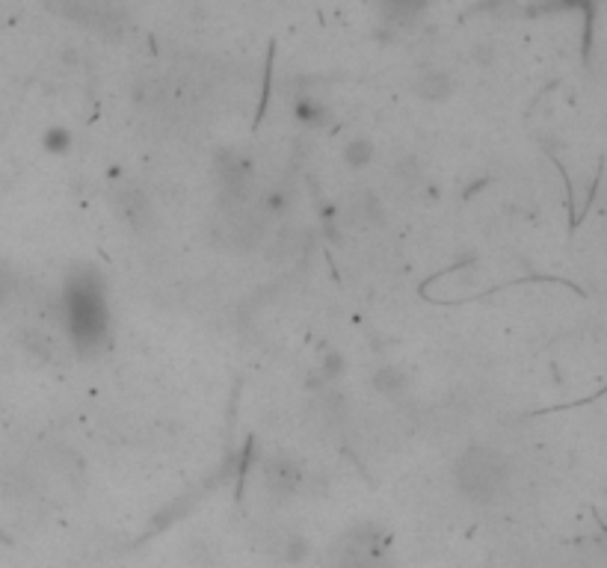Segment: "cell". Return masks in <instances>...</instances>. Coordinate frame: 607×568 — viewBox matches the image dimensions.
Here are the masks:
<instances>
[{"mask_svg": "<svg viewBox=\"0 0 607 568\" xmlns=\"http://www.w3.org/2000/svg\"><path fill=\"white\" fill-rule=\"evenodd\" d=\"M418 95H421V98H430V101L448 98V95H451V80H448L445 74H427V77L418 83Z\"/></svg>", "mask_w": 607, "mask_h": 568, "instance_id": "cell-5", "label": "cell"}, {"mask_svg": "<svg viewBox=\"0 0 607 568\" xmlns=\"http://www.w3.org/2000/svg\"><path fill=\"white\" fill-rule=\"evenodd\" d=\"M344 157H347V163H350V166H356V169H359V166H365V163L371 160V145H368L365 140H356L353 145H350V148H347V151H344Z\"/></svg>", "mask_w": 607, "mask_h": 568, "instance_id": "cell-7", "label": "cell"}, {"mask_svg": "<svg viewBox=\"0 0 607 568\" xmlns=\"http://www.w3.org/2000/svg\"><path fill=\"white\" fill-rule=\"evenodd\" d=\"M338 568H380L377 566V560L371 557V554H365V551H356V548H350L344 557H341V563Z\"/></svg>", "mask_w": 607, "mask_h": 568, "instance_id": "cell-6", "label": "cell"}, {"mask_svg": "<svg viewBox=\"0 0 607 568\" xmlns=\"http://www.w3.org/2000/svg\"><path fill=\"white\" fill-rule=\"evenodd\" d=\"M388 6H394V9H418V6H424L427 0H385Z\"/></svg>", "mask_w": 607, "mask_h": 568, "instance_id": "cell-10", "label": "cell"}, {"mask_svg": "<svg viewBox=\"0 0 607 568\" xmlns=\"http://www.w3.org/2000/svg\"><path fill=\"white\" fill-rule=\"evenodd\" d=\"M374 385H377V391L385 394V397H397V394L406 388V376H403L400 367H382L380 373L374 376Z\"/></svg>", "mask_w": 607, "mask_h": 568, "instance_id": "cell-4", "label": "cell"}, {"mask_svg": "<svg viewBox=\"0 0 607 568\" xmlns=\"http://www.w3.org/2000/svg\"><path fill=\"white\" fill-rule=\"evenodd\" d=\"M507 480H510V465L492 447L474 444L456 462V486H459L462 495L471 497L474 503L498 500L501 492L507 489Z\"/></svg>", "mask_w": 607, "mask_h": 568, "instance_id": "cell-1", "label": "cell"}, {"mask_svg": "<svg viewBox=\"0 0 607 568\" xmlns=\"http://www.w3.org/2000/svg\"><path fill=\"white\" fill-rule=\"evenodd\" d=\"M362 216L365 219H380V202L374 196H365L362 199Z\"/></svg>", "mask_w": 607, "mask_h": 568, "instance_id": "cell-8", "label": "cell"}, {"mask_svg": "<svg viewBox=\"0 0 607 568\" xmlns=\"http://www.w3.org/2000/svg\"><path fill=\"white\" fill-rule=\"evenodd\" d=\"M116 208L128 219V225H131L134 231L152 228V205H149V199H146L140 190H134V187H119V190H116Z\"/></svg>", "mask_w": 607, "mask_h": 568, "instance_id": "cell-3", "label": "cell"}, {"mask_svg": "<svg viewBox=\"0 0 607 568\" xmlns=\"http://www.w3.org/2000/svg\"><path fill=\"white\" fill-rule=\"evenodd\" d=\"M12 284H15L12 282V276H9L6 270H0V302L12 293Z\"/></svg>", "mask_w": 607, "mask_h": 568, "instance_id": "cell-9", "label": "cell"}, {"mask_svg": "<svg viewBox=\"0 0 607 568\" xmlns=\"http://www.w3.org/2000/svg\"><path fill=\"white\" fill-rule=\"evenodd\" d=\"M303 483V468L291 456H270L264 462V486L270 495H294Z\"/></svg>", "mask_w": 607, "mask_h": 568, "instance_id": "cell-2", "label": "cell"}]
</instances>
